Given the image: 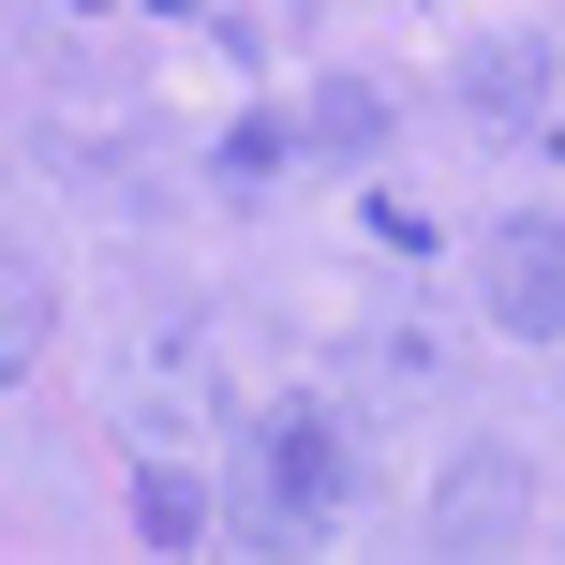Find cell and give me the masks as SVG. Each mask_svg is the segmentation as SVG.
Segmentation results:
<instances>
[{
  "instance_id": "1",
  "label": "cell",
  "mask_w": 565,
  "mask_h": 565,
  "mask_svg": "<svg viewBox=\"0 0 565 565\" xmlns=\"http://www.w3.org/2000/svg\"><path fill=\"white\" fill-rule=\"evenodd\" d=\"M328 491H342V417L328 402H268L254 461H238V521L254 536H298V521H328Z\"/></svg>"
},
{
  "instance_id": "2",
  "label": "cell",
  "mask_w": 565,
  "mask_h": 565,
  "mask_svg": "<svg viewBox=\"0 0 565 565\" xmlns=\"http://www.w3.org/2000/svg\"><path fill=\"white\" fill-rule=\"evenodd\" d=\"M477 282H491V312H507L521 342H565V224H551V209H521Z\"/></svg>"
},
{
  "instance_id": "3",
  "label": "cell",
  "mask_w": 565,
  "mask_h": 565,
  "mask_svg": "<svg viewBox=\"0 0 565 565\" xmlns=\"http://www.w3.org/2000/svg\"><path fill=\"white\" fill-rule=\"evenodd\" d=\"M119 387H135L164 431H179V417H209V312H194V298H164V312L135 328V358H119Z\"/></svg>"
},
{
  "instance_id": "4",
  "label": "cell",
  "mask_w": 565,
  "mask_h": 565,
  "mask_svg": "<svg viewBox=\"0 0 565 565\" xmlns=\"http://www.w3.org/2000/svg\"><path fill=\"white\" fill-rule=\"evenodd\" d=\"M461 105H477V135H536L551 119V45H477L461 60Z\"/></svg>"
},
{
  "instance_id": "5",
  "label": "cell",
  "mask_w": 565,
  "mask_h": 565,
  "mask_svg": "<svg viewBox=\"0 0 565 565\" xmlns=\"http://www.w3.org/2000/svg\"><path fill=\"white\" fill-rule=\"evenodd\" d=\"M431 536H447V551H491V536H521V461H507V447H477V461L447 477V507H431Z\"/></svg>"
},
{
  "instance_id": "6",
  "label": "cell",
  "mask_w": 565,
  "mask_h": 565,
  "mask_svg": "<svg viewBox=\"0 0 565 565\" xmlns=\"http://www.w3.org/2000/svg\"><path fill=\"white\" fill-rule=\"evenodd\" d=\"M135 536H149V551H194V536H209V491L179 477V461H149V477H135Z\"/></svg>"
},
{
  "instance_id": "7",
  "label": "cell",
  "mask_w": 565,
  "mask_h": 565,
  "mask_svg": "<svg viewBox=\"0 0 565 565\" xmlns=\"http://www.w3.org/2000/svg\"><path fill=\"white\" fill-rule=\"evenodd\" d=\"M312 149H342V164H358V149H387V105H372L358 75H328V89H312Z\"/></svg>"
},
{
  "instance_id": "8",
  "label": "cell",
  "mask_w": 565,
  "mask_h": 565,
  "mask_svg": "<svg viewBox=\"0 0 565 565\" xmlns=\"http://www.w3.org/2000/svg\"><path fill=\"white\" fill-rule=\"evenodd\" d=\"M30 342H45V268H0V372H30Z\"/></svg>"
},
{
  "instance_id": "9",
  "label": "cell",
  "mask_w": 565,
  "mask_h": 565,
  "mask_svg": "<svg viewBox=\"0 0 565 565\" xmlns=\"http://www.w3.org/2000/svg\"><path fill=\"white\" fill-rule=\"evenodd\" d=\"M282 149H298L282 119H238V135H224V194H268V179H282Z\"/></svg>"
}]
</instances>
